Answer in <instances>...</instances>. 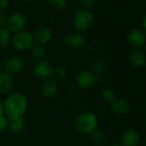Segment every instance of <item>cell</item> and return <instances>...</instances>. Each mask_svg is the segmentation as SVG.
Segmentation results:
<instances>
[{
  "label": "cell",
  "mask_w": 146,
  "mask_h": 146,
  "mask_svg": "<svg viewBox=\"0 0 146 146\" xmlns=\"http://www.w3.org/2000/svg\"><path fill=\"white\" fill-rule=\"evenodd\" d=\"M3 104V112L8 117H20L27 110V99L20 92H13L8 95Z\"/></svg>",
  "instance_id": "6da1fadb"
},
{
  "label": "cell",
  "mask_w": 146,
  "mask_h": 146,
  "mask_svg": "<svg viewBox=\"0 0 146 146\" xmlns=\"http://www.w3.org/2000/svg\"><path fill=\"white\" fill-rule=\"evenodd\" d=\"M98 126L97 115L90 111H85L79 114L74 121V129L80 134L90 135Z\"/></svg>",
  "instance_id": "7a4b0ae2"
},
{
  "label": "cell",
  "mask_w": 146,
  "mask_h": 146,
  "mask_svg": "<svg viewBox=\"0 0 146 146\" xmlns=\"http://www.w3.org/2000/svg\"><path fill=\"white\" fill-rule=\"evenodd\" d=\"M94 22V15L88 9H79L75 11L73 23L76 30L85 32L92 27Z\"/></svg>",
  "instance_id": "3957f363"
},
{
  "label": "cell",
  "mask_w": 146,
  "mask_h": 146,
  "mask_svg": "<svg viewBox=\"0 0 146 146\" xmlns=\"http://www.w3.org/2000/svg\"><path fill=\"white\" fill-rule=\"evenodd\" d=\"M11 43L15 49L21 51L30 50L35 44L33 33L27 30H22L15 33L11 39Z\"/></svg>",
  "instance_id": "277c9868"
},
{
  "label": "cell",
  "mask_w": 146,
  "mask_h": 146,
  "mask_svg": "<svg viewBox=\"0 0 146 146\" xmlns=\"http://www.w3.org/2000/svg\"><path fill=\"white\" fill-rule=\"evenodd\" d=\"M26 25H27V18L23 14L20 12L13 13L8 18H6L5 27L9 33H16L18 32L25 30Z\"/></svg>",
  "instance_id": "5b68a950"
},
{
  "label": "cell",
  "mask_w": 146,
  "mask_h": 146,
  "mask_svg": "<svg viewBox=\"0 0 146 146\" xmlns=\"http://www.w3.org/2000/svg\"><path fill=\"white\" fill-rule=\"evenodd\" d=\"M98 82V75L93 71L84 69L80 71L75 77V84L80 89H89L93 87Z\"/></svg>",
  "instance_id": "8992f818"
},
{
  "label": "cell",
  "mask_w": 146,
  "mask_h": 146,
  "mask_svg": "<svg viewBox=\"0 0 146 146\" xmlns=\"http://www.w3.org/2000/svg\"><path fill=\"white\" fill-rule=\"evenodd\" d=\"M33 73L34 74L43 80L50 79L53 74V67L52 65L44 60H38L35 62L33 66Z\"/></svg>",
  "instance_id": "52a82bcc"
},
{
  "label": "cell",
  "mask_w": 146,
  "mask_h": 146,
  "mask_svg": "<svg viewBox=\"0 0 146 146\" xmlns=\"http://www.w3.org/2000/svg\"><path fill=\"white\" fill-rule=\"evenodd\" d=\"M128 44L134 48H140L145 44V31L141 28H133L127 35Z\"/></svg>",
  "instance_id": "ba28073f"
},
{
  "label": "cell",
  "mask_w": 146,
  "mask_h": 146,
  "mask_svg": "<svg viewBox=\"0 0 146 146\" xmlns=\"http://www.w3.org/2000/svg\"><path fill=\"white\" fill-rule=\"evenodd\" d=\"M140 143V134L134 128H128L121 137V146H138Z\"/></svg>",
  "instance_id": "9c48e42d"
},
{
  "label": "cell",
  "mask_w": 146,
  "mask_h": 146,
  "mask_svg": "<svg viewBox=\"0 0 146 146\" xmlns=\"http://www.w3.org/2000/svg\"><path fill=\"white\" fill-rule=\"evenodd\" d=\"M24 60L20 56H12L6 60L3 65V68L6 73L14 74L21 72L24 68Z\"/></svg>",
  "instance_id": "30bf717a"
},
{
  "label": "cell",
  "mask_w": 146,
  "mask_h": 146,
  "mask_svg": "<svg viewBox=\"0 0 146 146\" xmlns=\"http://www.w3.org/2000/svg\"><path fill=\"white\" fill-rule=\"evenodd\" d=\"M64 43L67 47L73 50H80L82 49L86 44V39L84 36L79 33H68L65 38Z\"/></svg>",
  "instance_id": "8fae6325"
},
{
  "label": "cell",
  "mask_w": 146,
  "mask_h": 146,
  "mask_svg": "<svg viewBox=\"0 0 146 146\" xmlns=\"http://www.w3.org/2000/svg\"><path fill=\"white\" fill-rule=\"evenodd\" d=\"M34 42L38 44L44 45L49 43L52 38V31L47 27H39L33 33Z\"/></svg>",
  "instance_id": "7c38bea8"
},
{
  "label": "cell",
  "mask_w": 146,
  "mask_h": 146,
  "mask_svg": "<svg viewBox=\"0 0 146 146\" xmlns=\"http://www.w3.org/2000/svg\"><path fill=\"white\" fill-rule=\"evenodd\" d=\"M130 63L135 68H141L145 64V53L140 48H133L128 55Z\"/></svg>",
  "instance_id": "4fadbf2b"
},
{
  "label": "cell",
  "mask_w": 146,
  "mask_h": 146,
  "mask_svg": "<svg viewBox=\"0 0 146 146\" xmlns=\"http://www.w3.org/2000/svg\"><path fill=\"white\" fill-rule=\"evenodd\" d=\"M58 92V85L53 79L45 80L41 86V93L45 98H52Z\"/></svg>",
  "instance_id": "5bb4252c"
},
{
  "label": "cell",
  "mask_w": 146,
  "mask_h": 146,
  "mask_svg": "<svg viewBox=\"0 0 146 146\" xmlns=\"http://www.w3.org/2000/svg\"><path fill=\"white\" fill-rule=\"evenodd\" d=\"M111 110L118 115H127L130 111L131 106L128 101L124 98H118L113 101L110 104Z\"/></svg>",
  "instance_id": "9a60e30c"
},
{
  "label": "cell",
  "mask_w": 146,
  "mask_h": 146,
  "mask_svg": "<svg viewBox=\"0 0 146 146\" xmlns=\"http://www.w3.org/2000/svg\"><path fill=\"white\" fill-rule=\"evenodd\" d=\"M14 86V80L11 74L6 72L0 73V95L9 93Z\"/></svg>",
  "instance_id": "2e32d148"
},
{
  "label": "cell",
  "mask_w": 146,
  "mask_h": 146,
  "mask_svg": "<svg viewBox=\"0 0 146 146\" xmlns=\"http://www.w3.org/2000/svg\"><path fill=\"white\" fill-rule=\"evenodd\" d=\"M25 127V121L22 116L20 117H9L8 118V126L7 128L14 133H21Z\"/></svg>",
  "instance_id": "e0dca14e"
},
{
  "label": "cell",
  "mask_w": 146,
  "mask_h": 146,
  "mask_svg": "<svg viewBox=\"0 0 146 146\" xmlns=\"http://www.w3.org/2000/svg\"><path fill=\"white\" fill-rule=\"evenodd\" d=\"M108 69V64L104 58H98L93 64V73L96 75H103Z\"/></svg>",
  "instance_id": "ac0fdd59"
},
{
  "label": "cell",
  "mask_w": 146,
  "mask_h": 146,
  "mask_svg": "<svg viewBox=\"0 0 146 146\" xmlns=\"http://www.w3.org/2000/svg\"><path fill=\"white\" fill-rule=\"evenodd\" d=\"M91 139L93 142L95 146H104L107 141L106 135L104 132L96 129L94 132H92L91 134Z\"/></svg>",
  "instance_id": "d6986e66"
},
{
  "label": "cell",
  "mask_w": 146,
  "mask_h": 146,
  "mask_svg": "<svg viewBox=\"0 0 146 146\" xmlns=\"http://www.w3.org/2000/svg\"><path fill=\"white\" fill-rule=\"evenodd\" d=\"M10 33L6 27H0V48L6 47L10 42Z\"/></svg>",
  "instance_id": "ffe728a7"
},
{
  "label": "cell",
  "mask_w": 146,
  "mask_h": 146,
  "mask_svg": "<svg viewBox=\"0 0 146 146\" xmlns=\"http://www.w3.org/2000/svg\"><path fill=\"white\" fill-rule=\"evenodd\" d=\"M52 75L58 80H63L68 76V71L64 67L58 66L56 68H53V74Z\"/></svg>",
  "instance_id": "44dd1931"
},
{
  "label": "cell",
  "mask_w": 146,
  "mask_h": 146,
  "mask_svg": "<svg viewBox=\"0 0 146 146\" xmlns=\"http://www.w3.org/2000/svg\"><path fill=\"white\" fill-rule=\"evenodd\" d=\"M30 50H31L33 56L36 59H41L45 54V50H44V46L41 44H34L33 46Z\"/></svg>",
  "instance_id": "7402d4cb"
},
{
  "label": "cell",
  "mask_w": 146,
  "mask_h": 146,
  "mask_svg": "<svg viewBox=\"0 0 146 146\" xmlns=\"http://www.w3.org/2000/svg\"><path fill=\"white\" fill-rule=\"evenodd\" d=\"M102 98L106 103L111 104L113 101H115L116 99V95H115V92L112 89H105V90L103 91Z\"/></svg>",
  "instance_id": "603a6c76"
},
{
  "label": "cell",
  "mask_w": 146,
  "mask_h": 146,
  "mask_svg": "<svg viewBox=\"0 0 146 146\" xmlns=\"http://www.w3.org/2000/svg\"><path fill=\"white\" fill-rule=\"evenodd\" d=\"M49 5L55 9H62L66 7L67 0H47Z\"/></svg>",
  "instance_id": "cb8c5ba5"
},
{
  "label": "cell",
  "mask_w": 146,
  "mask_h": 146,
  "mask_svg": "<svg viewBox=\"0 0 146 146\" xmlns=\"http://www.w3.org/2000/svg\"><path fill=\"white\" fill-rule=\"evenodd\" d=\"M97 0H80V3L81 4V6L84 9H88L92 7L95 3H96Z\"/></svg>",
  "instance_id": "d4e9b609"
},
{
  "label": "cell",
  "mask_w": 146,
  "mask_h": 146,
  "mask_svg": "<svg viewBox=\"0 0 146 146\" xmlns=\"http://www.w3.org/2000/svg\"><path fill=\"white\" fill-rule=\"evenodd\" d=\"M7 126H8V118H6L3 115H0V132L7 129Z\"/></svg>",
  "instance_id": "484cf974"
},
{
  "label": "cell",
  "mask_w": 146,
  "mask_h": 146,
  "mask_svg": "<svg viewBox=\"0 0 146 146\" xmlns=\"http://www.w3.org/2000/svg\"><path fill=\"white\" fill-rule=\"evenodd\" d=\"M9 0H0V12L5 10L9 7Z\"/></svg>",
  "instance_id": "4316f807"
},
{
  "label": "cell",
  "mask_w": 146,
  "mask_h": 146,
  "mask_svg": "<svg viewBox=\"0 0 146 146\" xmlns=\"http://www.w3.org/2000/svg\"><path fill=\"white\" fill-rule=\"evenodd\" d=\"M5 23H6V17L0 14V27H3V26H5Z\"/></svg>",
  "instance_id": "83f0119b"
},
{
  "label": "cell",
  "mask_w": 146,
  "mask_h": 146,
  "mask_svg": "<svg viewBox=\"0 0 146 146\" xmlns=\"http://www.w3.org/2000/svg\"><path fill=\"white\" fill-rule=\"evenodd\" d=\"M142 29L145 31L146 29V16L144 15L143 19H142Z\"/></svg>",
  "instance_id": "f1b7e54d"
},
{
  "label": "cell",
  "mask_w": 146,
  "mask_h": 146,
  "mask_svg": "<svg viewBox=\"0 0 146 146\" xmlns=\"http://www.w3.org/2000/svg\"><path fill=\"white\" fill-rule=\"evenodd\" d=\"M3 114V102L0 100V115H2Z\"/></svg>",
  "instance_id": "f546056e"
},
{
  "label": "cell",
  "mask_w": 146,
  "mask_h": 146,
  "mask_svg": "<svg viewBox=\"0 0 146 146\" xmlns=\"http://www.w3.org/2000/svg\"><path fill=\"white\" fill-rule=\"evenodd\" d=\"M3 63H2V62L0 61V73H1V72H2V70H3Z\"/></svg>",
  "instance_id": "4dcf8cb0"
},
{
  "label": "cell",
  "mask_w": 146,
  "mask_h": 146,
  "mask_svg": "<svg viewBox=\"0 0 146 146\" xmlns=\"http://www.w3.org/2000/svg\"><path fill=\"white\" fill-rule=\"evenodd\" d=\"M110 146H121V144H119V143H115V144H113L112 145Z\"/></svg>",
  "instance_id": "1f68e13d"
},
{
  "label": "cell",
  "mask_w": 146,
  "mask_h": 146,
  "mask_svg": "<svg viewBox=\"0 0 146 146\" xmlns=\"http://www.w3.org/2000/svg\"><path fill=\"white\" fill-rule=\"evenodd\" d=\"M23 2H26V3H29V2H32L33 0H22Z\"/></svg>",
  "instance_id": "d6a6232c"
},
{
  "label": "cell",
  "mask_w": 146,
  "mask_h": 146,
  "mask_svg": "<svg viewBox=\"0 0 146 146\" xmlns=\"http://www.w3.org/2000/svg\"><path fill=\"white\" fill-rule=\"evenodd\" d=\"M127 1H133V0H127Z\"/></svg>",
  "instance_id": "836d02e7"
}]
</instances>
